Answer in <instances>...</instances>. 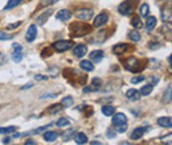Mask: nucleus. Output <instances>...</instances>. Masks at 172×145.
Wrapping results in <instances>:
<instances>
[{
    "label": "nucleus",
    "mask_w": 172,
    "mask_h": 145,
    "mask_svg": "<svg viewBox=\"0 0 172 145\" xmlns=\"http://www.w3.org/2000/svg\"><path fill=\"white\" fill-rule=\"evenodd\" d=\"M74 141H76V144H78V145L86 144V143H87V136H86L85 133L80 132V133H77L76 136H74Z\"/></svg>",
    "instance_id": "nucleus-20"
},
{
    "label": "nucleus",
    "mask_w": 172,
    "mask_h": 145,
    "mask_svg": "<svg viewBox=\"0 0 172 145\" xmlns=\"http://www.w3.org/2000/svg\"><path fill=\"white\" fill-rule=\"evenodd\" d=\"M36 37H37V27L33 24V25H29L28 31H27L25 38H27L28 42H32V41H34V40H36Z\"/></svg>",
    "instance_id": "nucleus-7"
},
{
    "label": "nucleus",
    "mask_w": 172,
    "mask_h": 145,
    "mask_svg": "<svg viewBox=\"0 0 172 145\" xmlns=\"http://www.w3.org/2000/svg\"><path fill=\"white\" fill-rule=\"evenodd\" d=\"M57 19L61 20V21H68V20L72 19V12L69 11V9H61V11L57 13Z\"/></svg>",
    "instance_id": "nucleus-12"
},
{
    "label": "nucleus",
    "mask_w": 172,
    "mask_h": 145,
    "mask_svg": "<svg viewBox=\"0 0 172 145\" xmlns=\"http://www.w3.org/2000/svg\"><path fill=\"white\" fill-rule=\"evenodd\" d=\"M93 27L89 25V24H85V23H81V21H76V23H72L70 27H69V31H70V36L72 37H82V36H86L91 32Z\"/></svg>",
    "instance_id": "nucleus-1"
},
{
    "label": "nucleus",
    "mask_w": 172,
    "mask_h": 145,
    "mask_svg": "<svg viewBox=\"0 0 172 145\" xmlns=\"http://www.w3.org/2000/svg\"><path fill=\"white\" fill-rule=\"evenodd\" d=\"M146 79V77H143V75H138V77H134L131 79V83L132 84H136V83H140V82H143Z\"/></svg>",
    "instance_id": "nucleus-40"
},
{
    "label": "nucleus",
    "mask_w": 172,
    "mask_h": 145,
    "mask_svg": "<svg viewBox=\"0 0 172 145\" xmlns=\"http://www.w3.org/2000/svg\"><path fill=\"white\" fill-rule=\"evenodd\" d=\"M158 124L160 127L171 128L172 127V120H171V117H159L158 119Z\"/></svg>",
    "instance_id": "nucleus-19"
},
{
    "label": "nucleus",
    "mask_w": 172,
    "mask_h": 145,
    "mask_svg": "<svg viewBox=\"0 0 172 145\" xmlns=\"http://www.w3.org/2000/svg\"><path fill=\"white\" fill-rule=\"evenodd\" d=\"M21 2H23V0H8V3L6 4V7H4V11H9V9L17 7Z\"/></svg>",
    "instance_id": "nucleus-21"
},
{
    "label": "nucleus",
    "mask_w": 172,
    "mask_h": 145,
    "mask_svg": "<svg viewBox=\"0 0 172 145\" xmlns=\"http://www.w3.org/2000/svg\"><path fill=\"white\" fill-rule=\"evenodd\" d=\"M74 129H68V132H65V133H62L61 136H62V139H64V141H68L69 139H70L73 134H74Z\"/></svg>",
    "instance_id": "nucleus-36"
},
{
    "label": "nucleus",
    "mask_w": 172,
    "mask_h": 145,
    "mask_svg": "<svg viewBox=\"0 0 172 145\" xmlns=\"http://www.w3.org/2000/svg\"><path fill=\"white\" fill-rule=\"evenodd\" d=\"M86 53H87V46H86V45H76V46L73 48V54H74L76 57H78V58L83 57Z\"/></svg>",
    "instance_id": "nucleus-9"
},
{
    "label": "nucleus",
    "mask_w": 172,
    "mask_h": 145,
    "mask_svg": "<svg viewBox=\"0 0 172 145\" xmlns=\"http://www.w3.org/2000/svg\"><path fill=\"white\" fill-rule=\"evenodd\" d=\"M58 0H41L40 2V6L41 7H48V6H53V4H56Z\"/></svg>",
    "instance_id": "nucleus-38"
},
{
    "label": "nucleus",
    "mask_w": 172,
    "mask_h": 145,
    "mask_svg": "<svg viewBox=\"0 0 172 145\" xmlns=\"http://www.w3.org/2000/svg\"><path fill=\"white\" fill-rule=\"evenodd\" d=\"M125 123H127V117L123 112H118L114 115V117H112V124H114L115 127L121 126V124H125Z\"/></svg>",
    "instance_id": "nucleus-8"
},
{
    "label": "nucleus",
    "mask_w": 172,
    "mask_h": 145,
    "mask_svg": "<svg viewBox=\"0 0 172 145\" xmlns=\"http://www.w3.org/2000/svg\"><path fill=\"white\" fill-rule=\"evenodd\" d=\"M129 38L131 40V41H134V42H139L140 41V33L138 31H131L129 33Z\"/></svg>",
    "instance_id": "nucleus-25"
},
{
    "label": "nucleus",
    "mask_w": 172,
    "mask_h": 145,
    "mask_svg": "<svg viewBox=\"0 0 172 145\" xmlns=\"http://www.w3.org/2000/svg\"><path fill=\"white\" fill-rule=\"evenodd\" d=\"M80 67L85 71H93L94 70V66H93V62L91 61H86V59H82L80 62Z\"/></svg>",
    "instance_id": "nucleus-18"
},
{
    "label": "nucleus",
    "mask_w": 172,
    "mask_h": 145,
    "mask_svg": "<svg viewBox=\"0 0 172 145\" xmlns=\"http://www.w3.org/2000/svg\"><path fill=\"white\" fill-rule=\"evenodd\" d=\"M158 48H159V44L158 42H156V44L155 42H151L150 44V49H151V50H154V49H158Z\"/></svg>",
    "instance_id": "nucleus-49"
},
{
    "label": "nucleus",
    "mask_w": 172,
    "mask_h": 145,
    "mask_svg": "<svg viewBox=\"0 0 172 145\" xmlns=\"http://www.w3.org/2000/svg\"><path fill=\"white\" fill-rule=\"evenodd\" d=\"M159 65H160V62L158 61L156 58H151V59H148V66L150 69H152V70H156V69H159Z\"/></svg>",
    "instance_id": "nucleus-30"
},
{
    "label": "nucleus",
    "mask_w": 172,
    "mask_h": 145,
    "mask_svg": "<svg viewBox=\"0 0 172 145\" xmlns=\"http://www.w3.org/2000/svg\"><path fill=\"white\" fill-rule=\"evenodd\" d=\"M52 53H53V50H52L51 48H45V49H42L41 56H42L44 58H46V57H49V56H52Z\"/></svg>",
    "instance_id": "nucleus-41"
},
{
    "label": "nucleus",
    "mask_w": 172,
    "mask_h": 145,
    "mask_svg": "<svg viewBox=\"0 0 172 145\" xmlns=\"http://www.w3.org/2000/svg\"><path fill=\"white\" fill-rule=\"evenodd\" d=\"M72 45H73L72 41H68V40H61V41H57V42L53 44V49L57 50V52H60V53H62V52L69 50V49L72 48Z\"/></svg>",
    "instance_id": "nucleus-5"
},
{
    "label": "nucleus",
    "mask_w": 172,
    "mask_h": 145,
    "mask_svg": "<svg viewBox=\"0 0 172 145\" xmlns=\"http://www.w3.org/2000/svg\"><path fill=\"white\" fill-rule=\"evenodd\" d=\"M73 103H74V99H73L72 96H66V98H64L61 100L62 107H72Z\"/></svg>",
    "instance_id": "nucleus-29"
},
{
    "label": "nucleus",
    "mask_w": 172,
    "mask_h": 145,
    "mask_svg": "<svg viewBox=\"0 0 172 145\" xmlns=\"http://www.w3.org/2000/svg\"><path fill=\"white\" fill-rule=\"evenodd\" d=\"M34 79H36V81H46L48 77H45V75H40V74H37V75L34 77Z\"/></svg>",
    "instance_id": "nucleus-44"
},
{
    "label": "nucleus",
    "mask_w": 172,
    "mask_h": 145,
    "mask_svg": "<svg viewBox=\"0 0 172 145\" xmlns=\"http://www.w3.org/2000/svg\"><path fill=\"white\" fill-rule=\"evenodd\" d=\"M90 144H91V145H101V143H99V141H91Z\"/></svg>",
    "instance_id": "nucleus-55"
},
{
    "label": "nucleus",
    "mask_w": 172,
    "mask_h": 145,
    "mask_svg": "<svg viewBox=\"0 0 172 145\" xmlns=\"http://www.w3.org/2000/svg\"><path fill=\"white\" fill-rule=\"evenodd\" d=\"M103 56H105V53H103V50H93L91 54H90V59L93 62H101Z\"/></svg>",
    "instance_id": "nucleus-14"
},
{
    "label": "nucleus",
    "mask_w": 172,
    "mask_h": 145,
    "mask_svg": "<svg viewBox=\"0 0 172 145\" xmlns=\"http://www.w3.org/2000/svg\"><path fill=\"white\" fill-rule=\"evenodd\" d=\"M13 34H8L7 32H0V41H7V40H12Z\"/></svg>",
    "instance_id": "nucleus-37"
},
{
    "label": "nucleus",
    "mask_w": 172,
    "mask_h": 145,
    "mask_svg": "<svg viewBox=\"0 0 172 145\" xmlns=\"http://www.w3.org/2000/svg\"><path fill=\"white\" fill-rule=\"evenodd\" d=\"M146 131H147V129H146V128H142V127L135 128L134 132L131 133V139H132V140H139V139H142Z\"/></svg>",
    "instance_id": "nucleus-15"
},
{
    "label": "nucleus",
    "mask_w": 172,
    "mask_h": 145,
    "mask_svg": "<svg viewBox=\"0 0 172 145\" xmlns=\"http://www.w3.org/2000/svg\"><path fill=\"white\" fill-rule=\"evenodd\" d=\"M114 111H115V108L112 106H103L102 107V113L105 115V116H111V115H114Z\"/></svg>",
    "instance_id": "nucleus-22"
},
{
    "label": "nucleus",
    "mask_w": 172,
    "mask_h": 145,
    "mask_svg": "<svg viewBox=\"0 0 172 145\" xmlns=\"http://www.w3.org/2000/svg\"><path fill=\"white\" fill-rule=\"evenodd\" d=\"M139 13H140V16H143V17H147L148 16V13H150V7H148V4H142L140 8H139Z\"/></svg>",
    "instance_id": "nucleus-24"
},
{
    "label": "nucleus",
    "mask_w": 172,
    "mask_h": 145,
    "mask_svg": "<svg viewBox=\"0 0 172 145\" xmlns=\"http://www.w3.org/2000/svg\"><path fill=\"white\" fill-rule=\"evenodd\" d=\"M125 67L131 73H138V71H140V70H143L146 67V63L139 61V59H136L135 57H130V58L126 59Z\"/></svg>",
    "instance_id": "nucleus-2"
},
{
    "label": "nucleus",
    "mask_w": 172,
    "mask_h": 145,
    "mask_svg": "<svg viewBox=\"0 0 172 145\" xmlns=\"http://www.w3.org/2000/svg\"><path fill=\"white\" fill-rule=\"evenodd\" d=\"M11 143V137H4L3 139V144H9Z\"/></svg>",
    "instance_id": "nucleus-51"
},
{
    "label": "nucleus",
    "mask_w": 172,
    "mask_h": 145,
    "mask_svg": "<svg viewBox=\"0 0 172 145\" xmlns=\"http://www.w3.org/2000/svg\"><path fill=\"white\" fill-rule=\"evenodd\" d=\"M140 96H142L140 92L135 88H130L126 91V98L129 99V100H139Z\"/></svg>",
    "instance_id": "nucleus-10"
},
{
    "label": "nucleus",
    "mask_w": 172,
    "mask_h": 145,
    "mask_svg": "<svg viewBox=\"0 0 172 145\" xmlns=\"http://www.w3.org/2000/svg\"><path fill=\"white\" fill-rule=\"evenodd\" d=\"M102 84V81L99 78H93V86H97V87H99Z\"/></svg>",
    "instance_id": "nucleus-43"
},
{
    "label": "nucleus",
    "mask_w": 172,
    "mask_h": 145,
    "mask_svg": "<svg viewBox=\"0 0 172 145\" xmlns=\"http://www.w3.org/2000/svg\"><path fill=\"white\" fill-rule=\"evenodd\" d=\"M152 88H154V86H152V84H150V83H147L146 86H143V87L140 88L139 92H140V95H146V96H147V95H150L152 92Z\"/></svg>",
    "instance_id": "nucleus-23"
},
{
    "label": "nucleus",
    "mask_w": 172,
    "mask_h": 145,
    "mask_svg": "<svg viewBox=\"0 0 172 145\" xmlns=\"http://www.w3.org/2000/svg\"><path fill=\"white\" fill-rule=\"evenodd\" d=\"M16 131V127H0V133L2 134H9Z\"/></svg>",
    "instance_id": "nucleus-32"
},
{
    "label": "nucleus",
    "mask_w": 172,
    "mask_h": 145,
    "mask_svg": "<svg viewBox=\"0 0 172 145\" xmlns=\"http://www.w3.org/2000/svg\"><path fill=\"white\" fill-rule=\"evenodd\" d=\"M127 49H129V46H127V44H117L114 48H112V52H114V54H118V56H121V54H123Z\"/></svg>",
    "instance_id": "nucleus-17"
},
{
    "label": "nucleus",
    "mask_w": 172,
    "mask_h": 145,
    "mask_svg": "<svg viewBox=\"0 0 172 145\" xmlns=\"http://www.w3.org/2000/svg\"><path fill=\"white\" fill-rule=\"evenodd\" d=\"M20 136H21L20 133H17V132H13V137H15V139H17V137H20Z\"/></svg>",
    "instance_id": "nucleus-53"
},
{
    "label": "nucleus",
    "mask_w": 172,
    "mask_h": 145,
    "mask_svg": "<svg viewBox=\"0 0 172 145\" xmlns=\"http://www.w3.org/2000/svg\"><path fill=\"white\" fill-rule=\"evenodd\" d=\"M118 12L121 15H131L134 12V3L131 2V0H127V2H123L121 4L119 7H118Z\"/></svg>",
    "instance_id": "nucleus-3"
},
{
    "label": "nucleus",
    "mask_w": 172,
    "mask_h": 145,
    "mask_svg": "<svg viewBox=\"0 0 172 145\" xmlns=\"http://www.w3.org/2000/svg\"><path fill=\"white\" fill-rule=\"evenodd\" d=\"M61 109H62V104H61V103H58V104H53V106H52L51 108H49V111H48V112L51 113V115H56V113L60 112Z\"/></svg>",
    "instance_id": "nucleus-26"
},
{
    "label": "nucleus",
    "mask_w": 172,
    "mask_h": 145,
    "mask_svg": "<svg viewBox=\"0 0 172 145\" xmlns=\"http://www.w3.org/2000/svg\"><path fill=\"white\" fill-rule=\"evenodd\" d=\"M12 61H13L15 63L21 62V61H23V54H21V52H16V50H15V52L12 53Z\"/></svg>",
    "instance_id": "nucleus-31"
},
{
    "label": "nucleus",
    "mask_w": 172,
    "mask_h": 145,
    "mask_svg": "<svg viewBox=\"0 0 172 145\" xmlns=\"http://www.w3.org/2000/svg\"><path fill=\"white\" fill-rule=\"evenodd\" d=\"M56 96V94H44L41 95V98L40 99H46V98H55Z\"/></svg>",
    "instance_id": "nucleus-48"
},
{
    "label": "nucleus",
    "mask_w": 172,
    "mask_h": 145,
    "mask_svg": "<svg viewBox=\"0 0 172 145\" xmlns=\"http://www.w3.org/2000/svg\"><path fill=\"white\" fill-rule=\"evenodd\" d=\"M57 137H58V133L55 132V131H48V132L44 133V140H45V141H48V143L56 141Z\"/></svg>",
    "instance_id": "nucleus-16"
},
{
    "label": "nucleus",
    "mask_w": 172,
    "mask_h": 145,
    "mask_svg": "<svg viewBox=\"0 0 172 145\" xmlns=\"http://www.w3.org/2000/svg\"><path fill=\"white\" fill-rule=\"evenodd\" d=\"M56 124H57V127L62 128V127H68L69 124H70V122H69V119H66V117H61V119L57 120Z\"/></svg>",
    "instance_id": "nucleus-34"
},
{
    "label": "nucleus",
    "mask_w": 172,
    "mask_h": 145,
    "mask_svg": "<svg viewBox=\"0 0 172 145\" xmlns=\"http://www.w3.org/2000/svg\"><path fill=\"white\" fill-rule=\"evenodd\" d=\"M115 134H117V133H115V132H112L111 129H107V133H106V136L109 137V139H112V137H115Z\"/></svg>",
    "instance_id": "nucleus-45"
},
{
    "label": "nucleus",
    "mask_w": 172,
    "mask_h": 145,
    "mask_svg": "<svg viewBox=\"0 0 172 145\" xmlns=\"http://www.w3.org/2000/svg\"><path fill=\"white\" fill-rule=\"evenodd\" d=\"M161 19H163L164 23H171L172 21V15H171V8L168 9V11H163V13H161Z\"/></svg>",
    "instance_id": "nucleus-27"
},
{
    "label": "nucleus",
    "mask_w": 172,
    "mask_h": 145,
    "mask_svg": "<svg viewBox=\"0 0 172 145\" xmlns=\"http://www.w3.org/2000/svg\"><path fill=\"white\" fill-rule=\"evenodd\" d=\"M156 24H158V20H156V17L154 16H147V20H146V31H152L155 27H156Z\"/></svg>",
    "instance_id": "nucleus-13"
},
{
    "label": "nucleus",
    "mask_w": 172,
    "mask_h": 145,
    "mask_svg": "<svg viewBox=\"0 0 172 145\" xmlns=\"http://www.w3.org/2000/svg\"><path fill=\"white\" fill-rule=\"evenodd\" d=\"M31 87H33V83H27L25 86L21 87V90H28V88H31Z\"/></svg>",
    "instance_id": "nucleus-50"
},
{
    "label": "nucleus",
    "mask_w": 172,
    "mask_h": 145,
    "mask_svg": "<svg viewBox=\"0 0 172 145\" xmlns=\"http://www.w3.org/2000/svg\"><path fill=\"white\" fill-rule=\"evenodd\" d=\"M91 91V88H89V87H85L83 88V92H90Z\"/></svg>",
    "instance_id": "nucleus-54"
},
{
    "label": "nucleus",
    "mask_w": 172,
    "mask_h": 145,
    "mask_svg": "<svg viewBox=\"0 0 172 145\" xmlns=\"http://www.w3.org/2000/svg\"><path fill=\"white\" fill-rule=\"evenodd\" d=\"M126 129H127V123L118 126V127H117V132H118V133H123V132H126Z\"/></svg>",
    "instance_id": "nucleus-42"
},
{
    "label": "nucleus",
    "mask_w": 172,
    "mask_h": 145,
    "mask_svg": "<svg viewBox=\"0 0 172 145\" xmlns=\"http://www.w3.org/2000/svg\"><path fill=\"white\" fill-rule=\"evenodd\" d=\"M171 94H172V87L168 86L167 91L164 92V96H163V99H161V102L163 103H171Z\"/></svg>",
    "instance_id": "nucleus-28"
},
{
    "label": "nucleus",
    "mask_w": 172,
    "mask_h": 145,
    "mask_svg": "<svg viewBox=\"0 0 172 145\" xmlns=\"http://www.w3.org/2000/svg\"><path fill=\"white\" fill-rule=\"evenodd\" d=\"M3 61H4V58H3V56H2V53H0V65L3 63Z\"/></svg>",
    "instance_id": "nucleus-56"
},
{
    "label": "nucleus",
    "mask_w": 172,
    "mask_h": 145,
    "mask_svg": "<svg viewBox=\"0 0 172 145\" xmlns=\"http://www.w3.org/2000/svg\"><path fill=\"white\" fill-rule=\"evenodd\" d=\"M29 144H31V145H34V144H36V141H33V140H27V141H25V145H29Z\"/></svg>",
    "instance_id": "nucleus-52"
},
{
    "label": "nucleus",
    "mask_w": 172,
    "mask_h": 145,
    "mask_svg": "<svg viewBox=\"0 0 172 145\" xmlns=\"http://www.w3.org/2000/svg\"><path fill=\"white\" fill-rule=\"evenodd\" d=\"M13 49L16 52H23V46H21L20 44H13Z\"/></svg>",
    "instance_id": "nucleus-46"
},
{
    "label": "nucleus",
    "mask_w": 172,
    "mask_h": 145,
    "mask_svg": "<svg viewBox=\"0 0 172 145\" xmlns=\"http://www.w3.org/2000/svg\"><path fill=\"white\" fill-rule=\"evenodd\" d=\"M93 9L90 8H82V9H78L76 12V17L78 20H81V21H87V20H90L93 17Z\"/></svg>",
    "instance_id": "nucleus-4"
},
{
    "label": "nucleus",
    "mask_w": 172,
    "mask_h": 145,
    "mask_svg": "<svg viewBox=\"0 0 172 145\" xmlns=\"http://www.w3.org/2000/svg\"><path fill=\"white\" fill-rule=\"evenodd\" d=\"M107 20H109V15H107L106 12H102V13H99V15H97V16H95L94 21H93V27L99 28V27L103 25V24L107 23Z\"/></svg>",
    "instance_id": "nucleus-6"
},
{
    "label": "nucleus",
    "mask_w": 172,
    "mask_h": 145,
    "mask_svg": "<svg viewBox=\"0 0 172 145\" xmlns=\"http://www.w3.org/2000/svg\"><path fill=\"white\" fill-rule=\"evenodd\" d=\"M51 126H52V123H51V124H48V126H44V127H40V128L34 129V131L29 132V133H25V134H36V133H41V132H44V131H45L46 128H51Z\"/></svg>",
    "instance_id": "nucleus-35"
},
{
    "label": "nucleus",
    "mask_w": 172,
    "mask_h": 145,
    "mask_svg": "<svg viewBox=\"0 0 172 145\" xmlns=\"http://www.w3.org/2000/svg\"><path fill=\"white\" fill-rule=\"evenodd\" d=\"M147 79H148V83L152 84V86H155V84H158V83H159V78H158V77H155V75H150V77H147Z\"/></svg>",
    "instance_id": "nucleus-39"
},
{
    "label": "nucleus",
    "mask_w": 172,
    "mask_h": 145,
    "mask_svg": "<svg viewBox=\"0 0 172 145\" xmlns=\"http://www.w3.org/2000/svg\"><path fill=\"white\" fill-rule=\"evenodd\" d=\"M20 25H21V21L13 23V24H11V25H8V29H15V28H17V27H20Z\"/></svg>",
    "instance_id": "nucleus-47"
},
{
    "label": "nucleus",
    "mask_w": 172,
    "mask_h": 145,
    "mask_svg": "<svg viewBox=\"0 0 172 145\" xmlns=\"http://www.w3.org/2000/svg\"><path fill=\"white\" fill-rule=\"evenodd\" d=\"M52 12H53L52 9H48V11H45V12H44V13H41L40 16L37 17V20H36V23L38 24V25H44V24L46 23V20L49 19V16H51V15H52Z\"/></svg>",
    "instance_id": "nucleus-11"
},
{
    "label": "nucleus",
    "mask_w": 172,
    "mask_h": 145,
    "mask_svg": "<svg viewBox=\"0 0 172 145\" xmlns=\"http://www.w3.org/2000/svg\"><path fill=\"white\" fill-rule=\"evenodd\" d=\"M142 20L138 17V16H135V17H132V20H131V25L134 27L135 29H139V28H142Z\"/></svg>",
    "instance_id": "nucleus-33"
}]
</instances>
